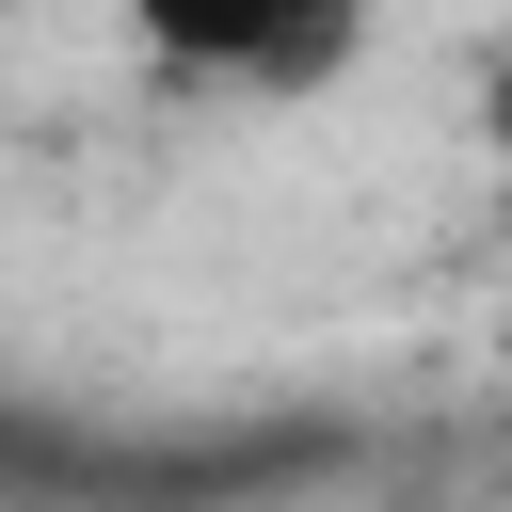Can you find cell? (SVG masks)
Masks as SVG:
<instances>
[{"label": "cell", "instance_id": "6da1fadb", "mask_svg": "<svg viewBox=\"0 0 512 512\" xmlns=\"http://www.w3.org/2000/svg\"><path fill=\"white\" fill-rule=\"evenodd\" d=\"M112 16L192 96H320L368 48V0H112Z\"/></svg>", "mask_w": 512, "mask_h": 512}]
</instances>
